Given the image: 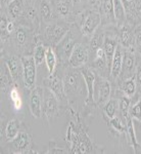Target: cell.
Returning <instances> with one entry per match:
<instances>
[{
	"instance_id": "1",
	"label": "cell",
	"mask_w": 141,
	"mask_h": 154,
	"mask_svg": "<svg viewBox=\"0 0 141 154\" xmlns=\"http://www.w3.org/2000/svg\"><path fill=\"white\" fill-rule=\"evenodd\" d=\"M23 79L24 84L27 88H34L36 83V62L34 57H23Z\"/></svg>"
},
{
	"instance_id": "2",
	"label": "cell",
	"mask_w": 141,
	"mask_h": 154,
	"mask_svg": "<svg viewBox=\"0 0 141 154\" xmlns=\"http://www.w3.org/2000/svg\"><path fill=\"white\" fill-rule=\"evenodd\" d=\"M101 16L100 14L96 11H88L83 16L82 20V32L83 34L87 36H92L95 33L96 29L99 27L101 23Z\"/></svg>"
},
{
	"instance_id": "3",
	"label": "cell",
	"mask_w": 141,
	"mask_h": 154,
	"mask_svg": "<svg viewBox=\"0 0 141 154\" xmlns=\"http://www.w3.org/2000/svg\"><path fill=\"white\" fill-rule=\"evenodd\" d=\"M58 99L49 88L43 89V112L48 118H51L58 111Z\"/></svg>"
},
{
	"instance_id": "4",
	"label": "cell",
	"mask_w": 141,
	"mask_h": 154,
	"mask_svg": "<svg viewBox=\"0 0 141 154\" xmlns=\"http://www.w3.org/2000/svg\"><path fill=\"white\" fill-rule=\"evenodd\" d=\"M95 91L97 93V98L95 100L97 101L98 105H104L110 100V91H112L110 82L102 77H96L95 85H94V91Z\"/></svg>"
},
{
	"instance_id": "5",
	"label": "cell",
	"mask_w": 141,
	"mask_h": 154,
	"mask_svg": "<svg viewBox=\"0 0 141 154\" xmlns=\"http://www.w3.org/2000/svg\"><path fill=\"white\" fill-rule=\"evenodd\" d=\"M88 60V49L85 45L81 43H78L75 45L73 51H72L70 58H69V63L74 68H78L83 65H85Z\"/></svg>"
},
{
	"instance_id": "6",
	"label": "cell",
	"mask_w": 141,
	"mask_h": 154,
	"mask_svg": "<svg viewBox=\"0 0 141 154\" xmlns=\"http://www.w3.org/2000/svg\"><path fill=\"white\" fill-rule=\"evenodd\" d=\"M68 28L66 26L59 24H54L48 26L45 30L46 38L52 44H58L61 39L66 35Z\"/></svg>"
},
{
	"instance_id": "7",
	"label": "cell",
	"mask_w": 141,
	"mask_h": 154,
	"mask_svg": "<svg viewBox=\"0 0 141 154\" xmlns=\"http://www.w3.org/2000/svg\"><path fill=\"white\" fill-rule=\"evenodd\" d=\"M42 96L43 91L41 88H34L30 96V110L34 117L39 118L42 115Z\"/></svg>"
},
{
	"instance_id": "8",
	"label": "cell",
	"mask_w": 141,
	"mask_h": 154,
	"mask_svg": "<svg viewBox=\"0 0 141 154\" xmlns=\"http://www.w3.org/2000/svg\"><path fill=\"white\" fill-rule=\"evenodd\" d=\"M63 85H65V91L66 95L76 94V91L80 85V73L73 71H70L69 73H66L65 79H63Z\"/></svg>"
},
{
	"instance_id": "9",
	"label": "cell",
	"mask_w": 141,
	"mask_h": 154,
	"mask_svg": "<svg viewBox=\"0 0 141 154\" xmlns=\"http://www.w3.org/2000/svg\"><path fill=\"white\" fill-rule=\"evenodd\" d=\"M47 88L50 89L51 91L56 96L58 100H63L65 99V85H63V81H61L58 77L52 75L49 76V78L46 80Z\"/></svg>"
},
{
	"instance_id": "10",
	"label": "cell",
	"mask_w": 141,
	"mask_h": 154,
	"mask_svg": "<svg viewBox=\"0 0 141 154\" xmlns=\"http://www.w3.org/2000/svg\"><path fill=\"white\" fill-rule=\"evenodd\" d=\"M81 73H82L86 88H87V102L90 103L94 101V85H95L96 76L94 72L88 68H84Z\"/></svg>"
},
{
	"instance_id": "11",
	"label": "cell",
	"mask_w": 141,
	"mask_h": 154,
	"mask_svg": "<svg viewBox=\"0 0 141 154\" xmlns=\"http://www.w3.org/2000/svg\"><path fill=\"white\" fill-rule=\"evenodd\" d=\"M134 70H135V54L132 51H130V48H128L123 56L122 72L124 73V76L128 79L131 78Z\"/></svg>"
},
{
	"instance_id": "12",
	"label": "cell",
	"mask_w": 141,
	"mask_h": 154,
	"mask_svg": "<svg viewBox=\"0 0 141 154\" xmlns=\"http://www.w3.org/2000/svg\"><path fill=\"white\" fill-rule=\"evenodd\" d=\"M118 46V40L113 37L110 36H106L104 37V40H103V45L102 48L104 49L105 53V57H106V61H107V65L110 67L112 66V61L113 58V54H115V51L117 49Z\"/></svg>"
},
{
	"instance_id": "13",
	"label": "cell",
	"mask_w": 141,
	"mask_h": 154,
	"mask_svg": "<svg viewBox=\"0 0 141 154\" xmlns=\"http://www.w3.org/2000/svg\"><path fill=\"white\" fill-rule=\"evenodd\" d=\"M123 67V54L121 51L120 46H117V49L113 54V58L112 61V66H110V74L113 78H117L122 72Z\"/></svg>"
},
{
	"instance_id": "14",
	"label": "cell",
	"mask_w": 141,
	"mask_h": 154,
	"mask_svg": "<svg viewBox=\"0 0 141 154\" xmlns=\"http://www.w3.org/2000/svg\"><path fill=\"white\" fill-rule=\"evenodd\" d=\"M75 45L76 44H75V42H74V39L72 38V36L70 34H66V35L61 39V41L58 43L59 54H63V58H70Z\"/></svg>"
},
{
	"instance_id": "15",
	"label": "cell",
	"mask_w": 141,
	"mask_h": 154,
	"mask_svg": "<svg viewBox=\"0 0 141 154\" xmlns=\"http://www.w3.org/2000/svg\"><path fill=\"white\" fill-rule=\"evenodd\" d=\"M133 40H134V35H133L132 31L128 26H121L120 31H119V41L122 44L124 48H130L133 44Z\"/></svg>"
},
{
	"instance_id": "16",
	"label": "cell",
	"mask_w": 141,
	"mask_h": 154,
	"mask_svg": "<svg viewBox=\"0 0 141 154\" xmlns=\"http://www.w3.org/2000/svg\"><path fill=\"white\" fill-rule=\"evenodd\" d=\"M101 17L108 23H116L113 12V0H102L101 1Z\"/></svg>"
},
{
	"instance_id": "17",
	"label": "cell",
	"mask_w": 141,
	"mask_h": 154,
	"mask_svg": "<svg viewBox=\"0 0 141 154\" xmlns=\"http://www.w3.org/2000/svg\"><path fill=\"white\" fill-rule=\"evenodd\" d=\"M6 67H7V69H8L10 77L13 80H16L19 74H21V71H23L22 60L19 61L16 57H11V58L6 62Z\"/></svg>"
},
{
	"instance_id": "18",
	"label": "cell",
	"mask_w": 141,
	"mask_h": 154,
	"mask_svg": "<svg viewBox=\"0 0 141 154\" xmlns=\"http://www.w3.org/2000/svg\"><path fill=\"white\" fill-rule=\"evenodd\" d=\"M113 12L116 23L120 27L123 26L126 21V8L122 0H113Z\"/></svg>"
},
{
	"instance_id": "19",
	"label": "cell",
	"mask_w": 141,
	"mask_h": 154,
	"mask_svg": "<svg viewBox=\"0 0 141 154\" xmlns=\"http://www.w3.org/2000/svg\"><path fill=\"white\" fill-rule=\"evenodd\" d=\"M29 145H30V138L28 134L26 133H19L16 136V138L13 140V146L19 152L25 150V149H28Z\"/></svg>"
},
{
	"instance_id": "20",
	"label": "cell",
	"mask_w": 141,
	"mask_h": 154,
	"mask_svg": "<svg viewBox=\"0 0 141 154\" xmlns=\"http://www.w3.org/2000/svg\"><path fill=\"white\" fill-rule=\"evenodd\" d=\"M19 122L16 119L8 121L5 128V136L6 139L9 141H13L16 138V136L19 135Z\"/></svg>"
},
{
	"instance_id": "21",
	"label": "cell",
	"mask_w": 141,
	"mask_h": 154,
	"mask_svg": "<svg viewBox=\"0 0 141 154\" xmlns=\"http://www.w3.org/2000/svg\"><path fill=\"white\" fill-rule=\"evenodd\" d=\"M45 63H46V67H47V69H48L49 74L52 75L54 70H55V66H56V56L51 48H47L46 49Z\"/></svg>"
},
{
	"instance_id": "22",
	"label": "cell",
	"mask_w": 141,
	"mask_h": 154,
	"mask_svg": "<svg viewBox=\"0 0 141 154\" xmlns=\"http://www.w3.org/2000/svg\"><path fill=\"white\" fill-rule=\"evenodd\" d=\"M136 86H137V84H136L135 78L131 77V78H128L124 81L122 91H124V94H125L126 96L130 98V97L134 96V94L136 91Z\"/></svg>"
},
{
	"instance_id": "23",
	"label": "cell",
	"mask_w": 141,
	"mask_h": 154,
	"mask_svg": "<svg viewBox=\"0 0 141 154\" xmlns=\"http://www.w3.org/2000/svg\"><path fill=\"white\" fill-rule=\"evenodd\" d=\"M118 106H119V103L117 100H115V99L108 100L104 104V108H103L104 109V114L110 119L115 117L116 113H117V110H118Z\"/></svg>"
},
{
	"instance_id": "24",
	"label": "cell",
	"mask_w": 141,
	"mask_h": 154,
	"mask_svg": "<svg viewBox=\"0 0 141 154\" xmlns=\"http://www.w3.org/2000/svg\"><path fill=\"white\" fill-rule=\"evenodd\" d=\"M8 9L12 18H18L24 9L23 0H12L9 3Z\"/></svg>"
},
{
	"instance_id": "25",
	"label": "cell",
	"mask_w": 141,
	"mask_h": 154,
	"mask_svg": "<svg viewBox=\"0 0 141 154\" xmlns=\"http://www.w3.org/2000/svg\"><path fill=\"white\" fill-rule=\"evenodd\" d=\"M46 48L43 44H38L35 48V51H34V60H35L37 65H40L43 63V61H45L46 57Z\"/></svg>"
},
{
	"instance_id": "26",
	"label": "cell",
	"mask_w": 141,
	"mask_h": 154,
	"mask_svg": "<svg viewBox=\"0 0 141 154\" xmlns=\"http://www.w3.org/2000/svg\"><path fill=\"white\" fill-rule=\"evenodd\" d=\"M125 8H128L126 11L130 12L132 16L133 8H134V12L136 14L137 11H141V0H122Z\"/></svg>"
},
{
	"instance_id": "27",
	"label": "cell",
	"mask_w": 141,
	"mask_h": 154,
	"mask_svg": "<svg viewBox=\"0 0 141 154\" xmlns=\"http://www.w3.org/2000/svg\"><path fill=\"white\" fill-rule=\"evenodd\" d=\"M56 11L59 16L61 17H66L69 14H70L71 11V4L69 1H66V0H59V1L56 3Z\"/></svg>"
},
{
	"instance_id": "28",
	"label": "cell",
	"mask_w": 141,
	"mask_h": 154,
	"mask_svg": "<svg viewBox=\"0 0 141 154\" xmlns=\"http://www.w3.org/2000/svg\"><path fill=\"white\" fill-rule=\"evenodd\" d=\"M103 40H104V38H103L102 34L99 33V34H95L94 33L92 35V39H91V49L95 53V51L97 48H102L103 45Z\"/></svg>"
},
{
	"instance_id": "29",
	"label": "cell",
	"mask_w": 141,
	"mask_h": 154,
	"mask_svg": "<svg viewBox=\"0 0 141 154\" xmlns=\"http://www.w3.org/2000/svg\"><path fill=\"white\" fill-rule=\"evenodd\" d=\"M10 99L13 103V106L16 110H19L22 108V99H21V96H19V93L18 91V89L16 88H12L10 91Z\"/></svg>"
},
{
	"instance_id": "30",
	"label": "cell",
	"mask_w": 141,
	"mask_h": 154,
	"mask_svg": "<svg viewBox=\"0 0 141 154\" xmlns=\"http://www.w3.org/2000/svg\"><path fill=\"white\" fill-rule=\"evenodd\" d=\"M40 11H41L42 18L45 20V21H49V20H51V18H52V12H51L50 6H49V4L47 3L46 1L41 2Z\"/></svg>"
},
{
	"instance_id": "31",
	"label": "cell",
	"mask_w": 141,
	"mask_h": 154,
	"mask_svg": "<svg viewBox=\"0 0 141 154\" xmlns=\"http://www.w3.org/2000/svg\"><path fill=\"white\" fill-rule=\"evenodd\" d=\"M119 107L120 110L124 116L129 114V108H130V99L129 97H123L121 98L120 103H119Z\"/></svg>"
},
{
	"instance_id": "32",
	"label": "cell",
	"mask_w": 141,
	"mask_h": 154,
	"mask_svg": "<svg viewBox=\"0 0 141 154\" xmlns=\"http://www.w3.org/2000/svg\"><path fill=\"white\" fill-rule=\"evenodd\" d=\"M131 118H135L137 120H141V101H138L133 107H131L129 111Z\"/></svg>"
},
{
	"instance_id": "33",
	"label": "cell",
	"mask_w": 141,
	"mask_h": 154,
	"mask_svg": "<svg viewBox=\"0 0 141 154\" xmlns=\"http://www.w3.org/2000/svg\"><path fill=\"white\" fill-rule=\"evenodd\" d=\"M110 125L113 128V130H116L119 133H124L126 130V125H124V123L122 122V120H121L119 117H113L110 118Z\"/></svg>"
},
{
	"instance_id": "34",
	"label": "cell",
	"mask_w": 141,
	"mask_h": 154,
	"mask_svg": "<svg viewBox=\"0 0 141 154\" xmlns=\"http://www.w3.org/2000/svg\"><path fill=\"white\" fill-rule=\"evenodd\" d=\"M134 40H135V45L137 51L141 54V25L138 26L135 29L134 32Z\"/></svg>"
},
{
	"instance_id": "35",
	"label": "cell",
	"mask_w": 141,
	"mask_h": 154,
	"mask_svg": "<svg viewBox=\"0 0 141 154\" xmlns=\"http://www.w3.org/2000/svg\"><path fill=\"white\" fill-rule=\"evenodd\" d=\"M16 38L18 43L21 44V45H23V44L26 43V40H27L26 32H25L23 29H19L16 33Z\"/></svg>"
},
{
	"instance_id": "36",
	"label": "cell",
	"mask_w": 141,
	"mask_h": 154,
	"mask_svg": "<svg viewBox=\"0 0 141 154\" xmlns=\"http://www.w3.org/2000/svg\"><path fill=\"white\" fill-rule=\"evenodd\" d=\"M7 25H8V21L4 18H1V22H0V28H1V35L4 36L5 34H7Z\"/></svg>"
},
{
	"instance_id": "37",
	"label": "cell",
	"mask_w": 141,
	"mask_h": 154,
	"mask_svg": "<svg viewBox=\"0 0 141 154\" xmlns=\"http://www.w3.org/2000/svg\"><path fill=\"white\" fill-rule=\"evenodd\" d=\"M135 81L137 85L141 86V63H139L137 65V68H136V72H135Z\"/></svg>"
},
{
	"instance_id": "38",
	"label": "cell",
	"mask_w": 141,
	"mask_h": 154,
	"mask_svg": "<svg viewBox=\"0 0 141 154\" xmlns=\"http://www.w3.org/2000/svg\"><path fill=\"white\" fill-rule=\"evenodd\" d=\"M13 30H14L13 23H11V22H8V25H7V32H8V33H11Z\"/></svg>"
},
{
	"instance_id": "39",
	"label": "cell",
	"mask_w": 141,
	"mask_h": 154,
	"mask_svg": "<svg viewBox=\"0 0 141 154\" xmlns=\"http://www.w3.org/2000/svg\"><path fill=\"white\" fill-rule=\"evenodd\" d=\"M101 1H102V0H88V2L89 3L91 4V5H97V4H101Z\"/></svg>"
},
{
	"instance_id": "40",
	"label": "cell",
	"mask_w": 141,
	"mask_h": 154,
	"mask_svg": "<svg viewBox=\"0 0 141 154\" xmlns=\"http://www.w3.org/2000/svg\"><path fill=\"white\" fill-rule=\"evenodd\" d=\"M72 1H73L74 3H78V2H80V0H72Z\"/></svg>"
},
{
	"instance_id": "41",
	"label": "cell",
	"mask_w": 141,
	"mask_h": 154,
	"mask_svg": "<svg viewBox=\"0 0 141 154\" xmlns=\"http://www.w3.org/2000/svg\"><path fill=\"white\" fill-rule=\"evenodd\" d=\"M6 1H7V0H1V4H4Z\"/></svg>"
},
{
	"instance_id": "42",
	"label": "cell",
	"mask_w": 141,
	"mask_h": 154,
	"mask_svg": "<svg viewBox=\"0 0 141 154\" xmlns=\"http://www.w3.org/2000/svg\"><path fill=\"white\" fill-rule=\"evenodd\" d=\"M9 1H12V0H9Z\"/></svg>"
}]
</instances>
